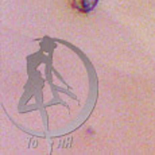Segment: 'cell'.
<instances>
[{
  "instance_id": "1",
  "label": "cell",
  "mask_w": 155,
  "mask_h": 155,
  "mask_svg": "<svg viewBox=\"0 0 155 155\" xmlns=\"http://www.w3.org/2000/svg\"><path fill=\"white\" fill-rule=\"evenodd\" d=\"M99 0H73L74 7L81 12H91L96 7Z\"/></svg>"
}]
</instances>
